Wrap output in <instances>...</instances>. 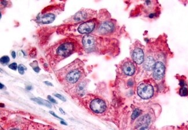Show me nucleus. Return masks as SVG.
<instances>
[{"instance_id":"f257e3e1","label":"nucleus","mask_w":188,"mask_h":130,"mask_svg":"<svg viewBox=\"0 0 188 130\" xmlns=\"http://www.w3.org/2000/svg\"><path fill=\"white\" fill-rule=\"evenodd\" d=\"M78 47V44L74 40L66 39L55 44L47 52L46 56L60 60L64 59L74 52Z\"/></svg>"},{"instance_id":"f03ea898","label":"nucleus","mask_w":188,"mask_h":130,"mask_svg":"<svg viewBox=\"0 0 188 130\" xmlns=\"http://www.w3.org/2000/svg\"><path fill=\"white\" fill-rule=\"evenodd\" d=\"M137 93L143 99H150L153 94V88L150 84L142 83L137 88Z\"/></svg>"},{"instance_id":"7ed1b4c3","label":"nucleus","mask_w":188,"mask_h":130,"mask_svg":"<svg viewBox=\"0 0 188 130\" xmlns=\"http://www.w3.org/2000/svg\"><path fill=\"white\" fill-rule=\"evenodd\" d=\"M97 38L92 35H86L82 39L83 46L88 51H93L96 49Z\"/></svg>"},{"instance_id":"20e7f679","label":"nucleus","mask_w":188,"mask_h":130,"mask_svg":"<svg viewBox=\"0 0 188 130\" xmlns=\"http://www.w3.org/2000/svg\"><path fill=\"white\" fill-rule=\"evenodd\" d=\"M90 109L96 113H101L104 112L107 108L106 103L100 99H96L92 101Z\"/></svg>"},{"instance_id":"39448f33","label":"nucleus","mask_w":188,"mask_h":130,"mask_svg":"<svg viewBox=\"0 0 188 130\" xmlns=\"http://www.w3.org/2000/svg\"><path fill=\"white\" fill-rule=\"evenodd\" d=\"M95 22L93 20H89L79 25L78 31L80 34H89L91 33L95 27Z\"/></svg>"},{"instance_id":"423d86ee","label":"nucleus","mask_w":188,"mask_h":130,"mask_svg":"<svg viewBox=\"0 0 188 130\" xmlns=\"http://www.w3.org/2000/svg\"><path fill=\"white\" fill-rule=\"evenodd\" d=\"M165 72L164 65L161 62H157L155 63L153 71V77L156 80L161 79Z\"/></svg>"},{"instance_id":"0eeeda50","label":"nucleus","mask_w":188,"mask_h":130,"mask_svg":"<svg viewBox=\"0 0 188 130\" xmlns=\"http://www.w3.org/2000/svg\"><path fill=\"white\" fill-rule=\"evenodd\" d=\"M81 76V72L79 69H73L68 72L66 76V80L70 83H76Z\"/></svg>"},{"instance_id":"6e6552de","label":"nucleus","mask_w":188,"mask_h":130,"mask_svg":"<svg viewBox=\"0 0 188 130\" xmlns=\"http://www.w3.org/2000/svg\"><path fill=\"white\" fill-rule=\"evenodd\" d=\"M115 28L114 24L111 22L107 21L103 23L99 28V32L101 34H107L112 33Z\"/></svg>"},{"instance_id":"1a4fd4ad","label":"nucleus","mask_w":188,"mask_h":130,"mask_svg":"<svg viewBox=\"0 0 188 130\" xmlns=\"http://www.w3.org/2000/svg\"><path fill=\"white\" fill-rule=\"evenodd\" d=\"M133 60L138 65H140L144 61V53L142 49L137 48L134 49L132 53Z\"/></svg>"},{"instance_id":"9d476101","label":"nucleus","mask_w":188,"mask_h":130,"mask_svg":"<svg viewBox=\"0 0 188 130\" xmlns=\"http://www.w3.org/2000/svg\"><path fill=\"white\" fill-rule=\"evenodd\" d=\"M122 70L126 75L132 76L135 72V67L132 62L128 61L123 64Z\"/></svg>"},{"instance_id":"9b49d317","label":"nucleus","mask_w":188,"mask_h":130,"mask_svg":"<svg viewBox=\"0 0 188 130\" xmlns=\"http://www.w3.org/2000/svg\"><path fill=\"white\" fill-rule=\"evenodd\" d=\"M55 16L52 13H48L40 15L38 18V20L42 24H50L55 20Z\"/></svg>"},{"instance_id":"f8f14e48","label":"nucleus","mask_w":188,"mask_h":130,"mask_svg":"<svg viewBox=\"0 0 188 130\" xmlns=\"http://www.w3.org/2000/svg\"><path fill=\"white\" fill-rule=\"evenodd\" d=\"M155 65L154 60L153 57L151 56H148L144 62V67L145 68L148 70H152L153 69H154Z\"/></svg>"},{"instance_id":"ddd939ff","label":"nucleus","mask_w":188,"mask_h":130,"mask_svg":"<svg viewBox=\"0 0 188 130\" xmlns=\"http://www.w3.org/2000/svg\"><path fill=\"white\" fill-rule=\"evenodd\" d=\"M150 117L148 115H145L138 121V124L139 126H143L144 127H146V126L150 123Z\"/></svg>"},{"instance_id":"4468645a","label":"nucleus","mask_w":188,"mask_h":130,"mask_svg":"<svg viewBox=\"0 0 188 130\" xmlns=\"http://www.w3.org/2000/svg\"><path fill=\"white\" fill-rule=\"evenodd\" d=\"M87 17V15L86 12L79 11L74 16V19L77 22H80V21H83L86 20Z\"/></svg>"},{"instance_id":"2eb2a0df","label":"nucleus","mask_w":188,"mask_h":130,"mask_svg":"<svg viewBox=\"0 0 188 130\" xmlns=\"http://www.w3.org/2000/svg\"><path fill=\"white\" fill-rule=\"evenodd\" d=\"M32 100L37 102L38 104L39 105H43V106H46L48 108H52V105L50 103H49V102L46 100H44L43 99H41V98H33L31 99Z\"/></svg>"},{"instance_id":"dca6fc26","label":"nucleus","mask_w":188,"mask_h":130,"mask_svg":"<svg viewBox=\"0 0 188 130\" xmlns=\"http://www.w3.org/2000/svg\"><path fill=\"white\" fill-rule=\"evenodd\" d=\"M141 113V110H140V109H136L134 112H133V114H132V116H131V118H132V119H136L137 117H138L140 115V114Z\"/></svg>"},{"instance_id":"f3484780","label":"nucleus","mask_w":188,"mask_h":130,"mask_svg":"<svg viewBox=\"0 0 188 130\" xmlns=\"http://www.w3.org/2000/svg\"><path fill=\"white\" fill-rule=\"evenodd\" d=\"M180 93L182 96H187L188 95V89L185 87H182L180 91Z\"/></svg>"},{"instance_id":"a211bd4d","label":"nucleus","mask_w":188,"mask_h":130,"mask_svg":"<svg viewBox=\"0 0 188 130\" xmlns=\"http://www.w3.org/2000/svg\"><path fill=\"white\" fill-rule=\"evenodd\" d=\"M26 70H27V68L26 67H24V65L20 64L18 66V71L20 74H23L24 73V71Z\"/></svg>"},{"instance_id":"6ab92c4d","label":"nucleus","mask_w":188,"mask_h":130,"mask_svg":"<svg viewBox=\"0 0 188 130\" xmlns=\"http://www.w3.org/2000/svg\"><path fill=\"white\" fill-rule=\"evenodd\" d=\"M10 61V59L8 56H3L1 58V63L2 64H6Z\"/></svg>"},{"instance_id":"aec40b11","label":"nucleus","mask_w":188,"mask_h":130,"mask_svg":"<svg viewBox=\"0 0 188 130\" xmlns=\"http://www.w3.org/2000/svg\"><path fill=\"white\" fill-rule=\"evenodd\" d=\"M9 67L10 69H12V70H17V68H18V66H17V63H13L10 64V65L9 66Z\"/></svg>"},{"instance_id":"412c9836","label":"nucleus","mask_w":188,"mask_h":130,"mask_svg":"<svg viewBox=\"0 0 188 130\" xmlns=\"http://www.w3.org/2000/svg\"><path fill=\"white\" fill-rule=\"evenodd\" d=\"M55 96H56L57 98H59L60 100H63V101H64V102H66V98H65L64 97H63L62 95H60V94H55Z\"/></svg>"},{"instance_id":"4be33fe9","label":"nucleus","mask_w":188,"mask_h":130,"mask_svg":"<svg viewBox=\"0 0 188 130\" xmlns=\"http://www.w3.org/2000/svg\"><path fill=\"white\" fill-rule=\"evenodd\" d=\"M32 67H33V69H34V70L36 72H37V73H38L39 72V70H40V69H39V67H38V66L37 65H37L36 66H32Z\"/></svg>"},{"instance_id":"5701e85b","label":"nucleus","mask_w":188,"mask_h":130,"mask_svg":"<svg viewBox=\"0 0 188 130\" xmlns=\"http://www.w3.org/2000/svg\"><path fill=\"white\" fill-rule=\"evenodd\" d=\"M48 99L52 102V103H57V102L56 101V100H55L52 96H48Z\"/></svg>"},{"instance_id":"b1692460","label":"nucleus","mask_w":188,"mask_h":130,"mask_svg":"<svg viewBox=\"0 0 188 130\" xmlns=\"http://www.w3.org/2000/svg\"><path fill=\"white\" fill-rule=\"evenodd\" d=\"M49 113L51 114V115H52L53 116H55V117H56V118H57V119H60V120H63L62 118H60V117H58L56 115H55V113H54V112H52V111H50L49 112Z\"/></svg>"},{"instance_id":"393cba45","label":"nucleus","mask_w":188,"mask_h":130,"mask_svg":"<svg viewBox=\"0 0 188 130\" xmlns=\"http://www.w3.org/2000/svg\"><path fill=\"white\" fill-rule=\"evenodd\" d=\"M44 83L45 84H46L47 86H53V84L51 83H49V82H44Z\"/></svg>"},{"instance_id":"a878e982","label":"nucleus","mask_w":188,"mask_h":130,"mask_svg":"<svg viewBox=\"0 0 188 130\" xmlns=\"http://www.w3.org/2000/svg\"><path fill=\"white\" fill-rule=\"evenodd\" d=\"M12 57H13V58H15V57H16V53H15V52H14V51H12Z\"/></svg>"},{"instance_id":"bb28decb","label":"nucleus","mask_w":188,"mask_h":130,"mask_svg":"<svg viewBox=\"0 0 188 130\" xmlns=\"http://www.w3.org/2000/svg\"><path fill=\"white\" fill-rule=\"evenodd\" d=\"M129 85L130 86H132L133 85V82L131 80H130V81L129 82Z\"/></svg>"},{"instance_id":"cd10ccee","label":"nucleus","mask_w":188,"mask_h":130,"mask_svg":"<svg viewBox=\"0 0 188 130\" xmlns=\"http://www.w3.org/2000/svg\"><path fill=\"white\" fill-rule=\"evenodd\" d=\"M60 111L62 112V114L65 115V112H64V110H62V109H61V108H60Z\"/></svg>"},{"instance_id":"c85d7f7f","label":"nucleus","mask_w":188,"mask_h":130,"mask_svg":"<svg viewBox=\"0 0 188 130\" xmlns=\"http://www.w3.org/2000/svg\"><path fill=\"white\" fill-rule=\"evenodd\" d=\"M140 130H149L147 127H143V128H142Z\"/></svg>"},{"instance_id":"c756f323","label":"nucleus","mask_w":188,"mask_h":130,"mask_svg":"<svg viewBox=\"0 0 188 130\" xmlns=\"http://www.w3.org/2000/svg\"><path fill=\"white\" fill-rule=\"evenodd\" d=\"M61 124H64V125H67V123H66L65 122H64L63 121H62V122H61Z\"/></svg>"},{"instance_id":"7c9ffc66","label":"nucleus","mask_w":188,"mask_h":130,"mask_svg":"<svg viewBox=\"0 0 188 130\" xmlns=\"http://www.w3.org/2000/svg\"><path fill=\"white\" fill-rule=\"evenodd\" d=\"M27 88L28 89H29V90H30V89H31V88H32V87H31V86H29V87H27Z\"/></svg>"},{"instance_id":"2f4dec72","label":"nucleus","mask_w":188,"mask_h":130,"mask_svg":"<svg viewBox=\"0 0 188 130\" xmlns=\"http://www.w3.org/2000/svg\"><path fill=\"white\" fill-rule=\"evenodd\" d=\"M1 86V89H2L3 88V85H2V84H0Z\"/></svg>"},{"instance_id":"473e14b6","label":"nucleus","mask_w":188,"mask_h":130,"mask_svg":"<svg viewBox=\"0 0 188 130\" xmlns=\"http://www.w3.org/2000/svg\"><path fill=\"white\" fill-rule=\"evenodd\" d=\"M19 130L18 129H12V130Z\"/></svg>"},{"instance_id":"72a5a7b5","label":"nucleus","mask_w":188,"mask_h":130,"mask_svg":"<svg viewBox=\"0 0 188 130\" xmlns=\"http://www.w3.org/2000/svg\"></svg>"}]
</instances>
